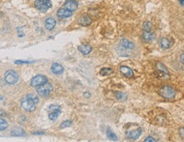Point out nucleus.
<instances>
[{
	"label": "nucleus",
	"instance_id": "a211bd4d",
	"mask_svg": "<svg viewBox=\"0 0 184 142\" xmlns=\"http://www.w3.org/2000/svg\"><path fill=\"white\" fill-rule=\"evenodd\" d=\"M160 46L163 49H167L171 47V42L167 38H161L160 40Z\"/></svg>",
	"mask_w": 184,
	"mask_h": 142
},
{
	"label": "nucleus",
	"instance_id": "0eeeda50",
	"mask_svg": "<svg viewBox=\"0 0 184 142\" xmlns=\"http://www.w3.org/2000/svg\"><path fill=\"white\" fill-rule=\"evenodd\" d=\"M53 87H52V85L49 83H45L43 85L40 86L38 87V93L39 94L40 96L42 97H46L48 95H49V93L52 91Z\"/></svg>",
	"mask_w": 184,
	"mask_h": 142
},
{
	"label": "nucleus",
	"instance_id": "ddd939ff",
	"mask_svg": "<svg viewBox=\"0 0 184 142\" xmlns=\"http://www.w3.org/2000/svg\"><path fill=\"white\" fill-rule=\"evenodd\" d=\"M45 24H46V25H45L46 29H47V30H49V31H52V30L54 28V26H55L56 21L54 18L49 17V18H48V19L46 20Z\"/></svg>",
	"mask_w": 184,
	"mask_h": 142
},
{
	"label": "nucleus",
	"instance_id": "a878e982",
	"mask_svg": "<svg viewBox=\"0 0 184 142\" xmlns=\"http://www.w3.org/2000/svg\"><path fill=\"white\" fill-rule=\"evenodd\" d=\"M151 27H152V26H151V24L149 22H145L144 25V31H150Z\"/></svg>",
	"mask_w": 184,
	"mask_h": 142
},
{
	"label": "nucleus",
	"instance_id": "4468645a",
	"mask_svg": "<svg viewBox=\"0 0 184 142\" xmlns=\"http://www.w3.org/2000/svg\"><path fill=\"white\" fill-rule=\"evenodd\" d=\"M155 37V33L151 32L150 31H144V34H143V39L144 42H151L152 40H154Z\"/></svg>",
	"mask_w": 184,
	"mask_h": 142
},
{
	"label": "nucleus",
	"instance_id": "9d476101",
	"mask_svg": "<svg viewBox=\"0 0 184 142\" xmlns=\"http://www.w3.org/2000/svg\"><path fill=\"white\" fill-rule=\"evenodd\" d=\"M72 11L69 10H67V9L63 7V8L60 9L59 10L57 11V15L60 17V18H61V19H66V18L71 16V15H72Z\"/></svg>",
	"mask_w": 184,
	"mask_h": 142
},
{
	"label": "nucleus",
	"instance_id": "39448f33",
	"mask_svg": "<svg viewBox=\"0 0 184 142\" xmlns=\"http://www.w3.org/2000/svg\"><path fill=\"white\" fill-rule=\"evenodd\" d=\"M35 7L39 11L44 13L52 7V4L49 0H36Z\"/></svg>",
	"mask_w": 184,
	"mask_h": 142
},
{
	"label": "nucleus",
	"instance_id": "412c9836",
	"mask_svg": "<svg viewBox=\"0 0 184 142\" xmlns=\"http://www.w3.org/2000/svg\"><path fill=\"white\" fill-rule=\"evenodd\" d=\"M113 73V70L110 68H104L100 70V75L103 76H107V75H110Z\"/></svg>",
	"mask_w": 184,
	"mask_h": 142
},
{
	"label": "nucleus",
	"instance_id": "7c9ffc66",
	"mask_svg": "<svg viewBox=\"0 0 184 142\" xmlns=\"http://www.w3.org/2000/svg\"><path fill=\"white\" fill-rule=\"evenodd\" d=\"M179 2H180L181 4H184V0H179Z\"/></svg>",
	"mask_w": 184,
	"mask_h": 142
},
{
	"label": "nucleus",
	"instance_id": "bb28decb",
	"mask_svg": "<svg viewBox=\"0 0 184 142\" xmlns=\"http://www.w3.org/2000/svg\"><path fill=\"white\" fill-rule=\"evenodd\" d=\"M116 97H117L119 100H123V99L127 98V96L121 92H118L116 93Z\"/></svg>",
	"mask_w": 184,
	"mask_h": 142
},
{
	"label": "nucleus",
	"instance_id": "2eb2a0df",
	"mask_svg": "<svg viewBox=\"0 0 184 142\" xmlns=\"http://www.w3.org/2000/svg\"><path fill=\"white\" fill-rule=\"evenodd\" d=\"M78 50L82 54H88L92 51V47L89 46V45H88V44H82V45H80L78 47Z\"/></svg>",
	"mask_w": 184,
	"mask_h": 142
},
{
	"label": "nucleus",
	"instance_id": "6ab92c4d",
	"mask_svg": "<svg viewBox=\"0 0 184 142\" xmlns=\"http://www.w3.org/2000/svg\"><path fill=\"white\" fill-rule=\"evenodd\" d=\"M79 23L82 26H88L91 23V19L88 15H84V16L81 17V19L79 20Z\"/></svg>",
	"mask_w": 184,
	"mask_h": 142
},
{
	"label": "nucleus",
	"instance_id": "b1692460",
	"mask_svg": "<svg viewBox=\"0 0 184 142\" xmlns=\"http://www.w3.org/2000/svg\"><path fill=\"white\" fill-rule=\"evenodd\" d=\"M28 97H30L31 99H32L34 102H36V103L38 104V102H39V99H38V97L36 96V95H33V94H29V95H27Z\"/></svg>",
	"mask_w": 184,
	"mask_h": 142
},
{
	"label": "nucleus",
	"instance_id": "4be33fe9",
	"mask_svg": "<svg viewBox=\"0 0 184 142\" xmlns=\"http://www.w3.org/2000/svg\"><path fill=\"white\" fill-rule=\"evenodd\" d=\"M106 134H107V136L109 137V139L114 140V141H116V140H117V137L116 136V135H115L113 132L110 131V130H107Z\"/></svg>",
	"mask_w": 184,
	"mask_h": 142
},
{
	"label": "nucleus",
	"instance_id": "f257e3e1",
	"mask_svg": "<svg viewBox=\"0 0 184 142\" xmlns=\"http://www.w3.org/2000/svg\"><path fill=\"white\" fill-rule=\"evenodd\" d=\"M134 44L127 39H123L116 46V51L118 54L123 57H128L132 55V50L134 49Z\"/></svg>",
	"mask_w": 184,
	"mask_h": 142
},
{
	"label": "nucleus",
	"instance_id": "cd10ccee",
	"mask_svg": "<svg viewBox=\"0 0 184 142\" xmlns=\"http://www.w3.org/2000/svg\"><path fill=\"white\" fill-rule=\"evenodd\" d=\"M144 141H156V140L152 136H148L146 139L144 140Z\"/></svg>",
	"mask_w": 184,
	"mask_h": 142
},
{
	"label": "nucleus",
	"instance_id": "c756f323",
	"mask_svg": "<svg viewBox=\"0 0 184 142\" xmlns=\"http://www.w3.org/2000/svg\"><path fill=\"white\" fill-rule=\"evenodd\" d=\"M180 61H181V63H182L183 64H184V53H183V54L180 56Z\"/></svg>",
	"mask_w": 184,
	"mask_h": 142
},
{
	"label": "nucleus",
	"instance_id": "7ed1b4c3",
	"mask_svg": "<svg viewBox=\"0 0 184 142\" xmlns=\"http://www.w3.org/2000/svg\"><path fill=\"white\" fill-rule=\"evenodd\" d=\"M155 72L156 75L160 79H169L170 74L168 71L167 68L161 63H158L155 66Z\"/></svg>",
	"mask_w": 184,
	"mask_h": 142
},
{
	"label": "nucleus",
	"instance_id": "aec40b11",
	"mask_svg": "<svg viewBox=\"0 0 184 142\" xmlns=\"http://www.w3.org/2000/svg\"><path fill=\"white\" fill-rule=\"evenodd\" d=\"M60 110H59V109L54 110V111H53L52 113H49V118L50 119V120L54 121V120H56V119L60 116Z\"/></svg>",
	"mask_w": 184,
	"mask_h": 142
},
{
	"label": "nucleus",
	"instance_id": "dca6fc26",
	"mask_svg": "<svg viewBox=\"0 0 184 142\" xmlns=\"http://www.w3.org/2000/svg\"><path fill=\"white\" fill-rule=\"evenodd\" d=\"M51 70H52V72H53L54 74H55V75H60V74L63 73V71H64V68H63L60 64H56L55 63V64H53L52 66H51Z\"/></svg>",
	"mask_w": 184,
	"mask_h": 142
},
{
	"label": "nucleus",
	"instance_id": "f8f14e48",
	"mask_svg": "<svg viewBox=\"0 0 184 142\" xmlns=\"http://www.w3.org/2000/svg\"><path fill=\"white\" fill-rule=\"evenodd\" d=\"M120 70L123 75L127 78H132L133 77V71L127 66H121Z\"/></svg>",
	"mask_w": 184,
	"mask_h": 142
},
{
	"label": "nucleus",
	"instance_id": "20e7f679",
	"mask_svg": "<svg viewBox=\"0 0 184 142\" xmlns=\"http://www.w3.org/2000/svg\"><path fill=\"white\" fill-rule=\"evenodd\" d=\"M36 102H34L32 99H31L30 97H28L27 96L23 98L21 100V107L23 109H25L26 111L28 112H32L36 108Z\"/></svg>",
	"mask_w": 184,
	"mask_h": 142
},
{
	"label": "nucleus",
	"instance_id": "423d86ee",
	"mask_svg": "<svg viewBox=\"0 0 184 142\" xmlns=\"http://www.w3.org/2000/svg\"><path fill=\"white\" fill-rule=\"evenodd\" d=\"M4 80L5 81L10 84V85H14L15 84L18 80H19V75L14 70H8L6 71L4 75Z\"/></svg>",
	"mask_w": 184,
	"mask_h": 142
},
{
	"label": "nucleus",
	"instance_id": "5701e85b",
	"mask_svg": "<svg viewBox=\"0 0 184 142\" xmlns=\"http://www.w3.org/2000/svg\"><path fill=\"white\" fill-rule=\"evenodd\" d=\"M1 126H0V130H1V131H3V130H4L6 128L8 127V124H7V122H6L4 119H1Z\"/></svg>",
	"mask_w": 184,
	"mask_h": 142
},
{
	"label": "nucleus",
	"instance_id": "6e6552de",
	"mask_svg": "<svg viewBox=\"0 0 184 142\" xmlns=\"http://www.w3.org/2000/svg\"><path fill=\"white\" fill-rule=\"evenodd\" d=\"M45 83H47V78L43 75H37L33 77L31 81V86L33 87L40 86L42 85H43Z\"/></svg>",
	"mask_w": 184,
	"mask_h": 142
},
{
	"label": "nucleus",
	"instance_id": "9b49d317",
	"mask_svg": "<svg viewBox=\"0 0 184 142\" xmlns=\"http://www.w3.org/2000/svg\"><path fill=\"white\" fill-rule=\"evenodd\" d=\"M64 8L74 12L77 9V3L75 0H67L66 4H65V5H64Z\"/></svg>",
	"mask_w": 184,
	"mask_h": 142
},
{
	"label": "nucleus",
	"instance_id": "c85d7f7f",
	"mask_svg": "<svg viewBox=\"0 0 184 142\" xmlns=\"http://www.w3.org/2000/svg\"><path fill=\"white\" fill-rule=\"evenodd\" d=\"M179 133H180V135H181V137H182V138L184 140V127L181 128V129L179 130Z\"/></svg>",
	"mask_w": 184,
	"mask_h": 142
},
{
	"label": "nucleus",
	"instance_id": "f03ea898",
	"mask_svg": "<svg viewBox=\"0 0 184 142\" xmlns=\"http://www.w3.org/2000/svg\"><path fill=\"white\" fill-rule=\"evenodd\" d=\"M160 95L166 99H172L176 96V91L170 86H165L160 90Z\"/></svg>",
	"mask_w": 184,
	"mask_h": 142
},
{
	"label": "nucleus",
	"instance_id": "393cba45",
	"mask_svg": "<svg viewBox=\"0 0 184 142\" xmlns=\"http://www.w3.org/2000/svg\"><path fill=\"white\" fill-rule=\"evenodd\" d=\"M71 124H72V122L71 120H66L65 121V122H63L61 124H60V128H66V127H69L70 125H71Z\"/></svg>",
	"mask_w": 184,
	"mask_h": 142
},
{
	"label": "nucleus",
	"instance_id": "1a4fd4ad",
	"mask_svg": "<svg viewBox=\"0 0 184 142\" xmlns=\"http://www.w3.org/2000/svg\"><path fill=\"white\" fill-rule=\"evenodd\" d=\"M142 134V129L138 127L136 130H127L126 131V135L127 138H129L130 140H136Z\"/></svg>",
	"mask_w": 184,
	"mask_h": 142
},
{
	"label": "nucleus",
	"instance_id": "f3484780",
	"mask_svg": "<svg viewBox=\"0 0 184 142\" xmlns=\"http://www.w3.org/2000/svg\"><path fill=\"white\" fill-rule=\"evenodd\" d=\"M12 136H23L25 135V131L23 130L21 128H18V127H15L11 130L10 132Z\"/></svg>",
	"mask_w": 184,
	"mask_h": 142
}]
</instances>
